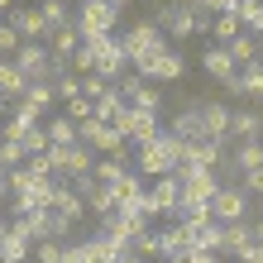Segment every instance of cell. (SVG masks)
<instances>
[{"label": "cell", "mask_w": 263, "mask_h": 263, "mask_svg": "<svg viewBox=\"0 0 263 263\" xmlns=\"http://www.w3.org/2000/svg\"><path fill=\"white\" fill-rule=\"evenodd\" d=\"M177 153H182V144L173 134H153L148 144H139V153H134V163H139V177H167V173H177Z\"/></svg>", "instance_id": "cell-1"}, {"label": "cell", "mask_w": 263, "mask_h": 263, "mask_svg": "<svg viewBox=\"0 0 263 263\" xmlns=\"http://www.w3.org/2000/svg\"><path fill=\"white\" fill-rule=\"evenodd\" d=\"M14 235H24L29 244H43V239H58L63 244L72 235V220H63L58 211H34V215H14Z\"/></svg>", "instance_id": "cell-2"}, {"label": "cell", "mask_w": 263, "mask_h": 263, "mask_svg": "<svg viewBox=\"0 0 263 263\" xmlns=\"http://www.w3.org/2000/svg\"><path fill=\"white\" fill-rule=\"evenodd\" d=\"M120 48H125V58L139 67V63H148L153 53H163L167 48V39H163V29L153 24V20H144V24H134L125 39H120Z\"/></svg>", "instance_id": "cell-3"}, {"label": "cell", "mask_w": 263, "mask_h": 263, "mask_svg": "<svg viewBox=\"0 0 263 263\" xmlns=\"http://www.w3.org/2000/svg\"><path fill=\"white\" fill-rule=\"evenodd\" d=\"M91 53H96V77H105V82H120L125 77V67H129V58H125V48H120V39L115 34H101V39H82Z\"/></svg>", "instance_id": "cell-4"}, {"label": "cell", "mask_w": 263, "mask_h": 263, "mask_svg": "<svg viewBox=\"0 0 263 263\" xmlns=\"http://www.w3.org/2000/svg\"><path fill=\"white\" fill-rule=\"evenodd\" d=\"M77 34L82 39H101V34H115L120 24V10L110 5V0H91V5H77Z\"/></svg>", "instance_id": "cell-5"}, {"label": "cell", "mask_w": 263, "mask_h": 263, "mask_svg": "<svg viewBox=\"0 0 263 263\" xmlns=\"http://www.w3.org/2000/svg\"><path fill=\"white\" fill-rule=\"evenodd\" d=\"M101 225V239H110L115 249H125V244H134V235H144L148 230V220L139 211H110L105 220H96Z\"/></svg>", "instance_id": "cell-6"}, {"label": "cell", "mask_w": 263, "mask_h": 263, "mask_svg": "<svg viewBox=\"0 0 263 263\" xmlns=\"http://www.w3.org/2000/svg\"><path fill=\"white\" fill-rule=\"evenodd\" d=\"M177 182H182V201H211L225 187L215 167H177Z\"/></svg>", "instance_id": "cell-7"}, {"label": "cell", "mask_w": 263, "mask_h": 263, "mask_svg": "<svg viewBox=\"0 0 263 263\" xmlns=\"http://www.w3.org/2000/svg\"><path fill=\"white\" fill-rule=\"evenodd\" d=\"M115 129L125 134L134 148H139V144H148L153 134H163V125H158V110H134V105H125V115L115 120Z\"/></svg>", "instance_id": "cell-8"}, {"label": "cell", "mask_w": 263, "mask_h": 263, "mask_svg": "<svg viewBox=\"0 0 263 263\" xmlns=\"http://www.w3.org/2000/svg\"><path fill=\"white\" fill-rule=\"evenodd\" d=\"M53 86L48 82H29L24 86V96L20 101H14V115H20V120H29V125H43V115H48L53 110Z\"/></svg>", "instance_id": "cell-9"}, {"label": "cell", "mask_w": 263, "mask_h": 263, "mask_svg": "<svg viewBox=\"0 0 263 263\" xmlns=\"http://www.w3.org/2000/svg\"><path fill=\"white\" fill-rule=\"evenodd\" d=\"M115 91L125 96V105H134V110H163V96H158V86L144 82L139 72H125L115 82Z\"/></svg>", "instance_id": "cell-10"}, {"label": "cell", "mask_w": 263, "mask_h": 263, "mask_svg": "<svg viewBox=\"0 0 263 263\" xmlns=\"http://www.w3.org/2000/svg\"><path fill=\"white\" fill-rule=\"evenodd\" d=\"M211 215H215V225H235L249 215V192H239V187H220L211 196Z\"/></svg>", "instance_id": "cell-11"}, {"label": "cell", "mask_w": 263, "mask_h": 263, "mask_svg": "<svg viewBox=\"0 0 263 263\" xmlns=\"http://www.w3.org/2000/svg\"><path fill=\"white\" fill-rule=\"evenodd\" d=\"M134 72L144 77V82H153V86H158V82H177V77L187 72V63H182V53H173V48H163V53H153L148 63H139Z\"/></svg>", "instance_id": "cell-12"}, {"label": "cell", "mask_w": 263, "mask_h": 263, "mask_svg": "<svg viewBox=\"0 0 263 263\" xmlns=\"http://www.w3.org/2000/svg\"><path fill=\"white\" fill-rule=\"evenodd\" d=\"M110 187V201H115V211H139V201H144V177L139 173H115V182H105ZM144 215V211H139Z\"/></svg>", "instance_id": "cell-13"}, {"label": "cell", "mask_w": 263, "mask_h": 263, "mask_svg": "<svg viewBox=\"0 0 263 263\" xmlns=\"http://www.w3.org/2000/svg\"><path fill=\"white\" fill-rule=\"evenodd\" d=\"M220 158H225L220 139H196V144H182L177 167H220Z\"/></svg>", "instance_id": "cell-14"}, {"label": "cell", "mask_w": 263, "mask_h": 263, "mask_svg": "<svg viewBox=\"0 0 263 263\" xmlns=\"http://www.w3.org/2000/svg\"><path fill=\"white\" fill-rule=\"evenodd\" d=\"M10 29L20 34V43H48V24H43L39 5H20L10 14Z\"/></svg>", "instance_id": "cell-15"}, {"label": "cell", "mask_w": 263, "mask_h": 263, "mask_svg": "<svg viewBox=\"0 0 263 263\" xmlns=\"http://www.w3.org/2000/svg\"><path fill=\"white\" fill-rule=\"evenodd\" d=\"M67 263H115V244L110 239H77L67 244Z\"/></svg>", "instance_id": "cell-16"}, {"label": "cell", "mask_w": 263, "mask_h": 263, "mask_svg": "<svg viewBox=\"0 0 263 263\" xmlns=\"http://www.w3.org/2000/svg\"><path fill=\"white\" fill-rule=\"evenodd\" d=\"M249 244H258L254 239V225H244V220H235V225H220V254H230V258H239Z\"/></svg>", "instance_id": "cell-17"}, {"label": "cell", "mask_w": 263, "mask_h": 263, "mask_svg": "<svg viewBox=\"0 0 263 263\" xmlns=\"http://www.w3.org/2000/svg\"><path fill=\"white\" fill-rule=\"evenodd\" d=\"M48 211H58V215H63V220H72V225H77V220H86V201L77 196L67 182H58V196H53V206H48Z\"/></svg>", "instance_id": "cell-18"}, {"label": "cell", "mask_w": 263, "mask_h": 263, "mask_svg": "<svg viewBox=\"0 0 263 263\" xmlns=\"http://www.w3.org/2000/svg\"><path fill=\"white\" fill-rule=\"evenodd\" d=\"M196 110H201V129H206V139H225L230 134V105L206 101V105H196Z\"/></svg>", "instance_id": "cell-19"}, {"label": "cell", "mask_w": 263, "mask_h": 263, "mask_svg": "<svg viewBox=\"0 0 263 263\" xmlns=\"http://www.w3.org/2000/svg\"><path fill=\"white\" fill-rule=\"evenodd\" d=\"M177 139V144H196V139H206V129H201V110H177V120H173V129H167Z\"/></svg>", "instance_id": "cell-20"}, {"label": "cell", "mask_w": 263, "mask_h": 263, "mask_svg": "<svg viewBox=\"0 0 263 263\" xmlns=\"http://www.w3.org/2000/svg\"><path fill=\"white\" fill-rule=\"evenodd\" d=\"M29 258H34V244L5 225V235H0V263H29Z\"/></svg>", "instance_id": "cell-21"}, {"label": "cell", "mask_w": 263, "mask_h": 263, "mask_svg": "<svg viewBox=\"0 0 263 263\" xmlns=\"http://www.w3.org/2000/svg\"><path fill=\"white\" fill-rule=\"evenodd\" d=\"M120 115H125V96H120L115 86L105 91V96H96V101H91V120H101V125H115Z\"/></svg>", "instance_id": "cell-22"}, {"label": "cell", "mask_w": 263, "mask_h": 263, "mask_svg": "<svg viewBox=\"0 0 263 263\" xmlns=\"http://www.w3.org/2000/svg\"><path fill=\"white\" fill-rule=\"evenodd\" d=\"M24 86H29V82H24V72L14 67L10 58H0V101H10V105H14V101L24 96Z\"/></svg>", "instance_id": "cell-23"}, {"label": "cell", "mask_w": 263, "mask_h": 263, "mask_svg": "<svg viewBox=\"0 0 263 263\" xmlns=\"http://www.w3.org/2000/svg\"><path fill=\"white\" fill-rule=\"evenodd\" d=\"M39 14H43V24H48V34L53 29H72V0H39Z\"/></svg>", "instance_id": "cell-24"}, {"label": "cell", "mask_w": 263, "mask_h": 263, "mask_svg": "<svg viewBox=\"0 0 263 263\" xmlns=\"http://www.w3.org/2000/svg\"><path fill=\"white\" fill-rule=\"evenodd\" d=\"M201 67H206V72L215 77V82H225V86H230V82H235V77H239V67H235V58H230L225 48H211L206 58H201Z\"/></svg>", "instance_id": "cell-25"}, {"label": "cell", "mask_w": 263, "mask_h": 263, "mask_svg": "<svg viewBox=\"0 0 263 263\" xmlns=\"http://www.w3.org/2000/svg\"><path fill=\"white\" fill-rule=\"evenodd\" d=\"M225 53L235 58V67H249V63H263V43H258V34H239V39L230 43Z\"/></svg>", "instance_id": "cell-26"}, {"label": "cell", "mask_w": 263, "mask_h": 263, "mask_svg": "<svg viewBox=\"0 0 263 263\" xmlns=\"http://www.w3.org/2000/svg\"><path fill=\"white\" fill-rule=\"evenodd\" d=\"M239 34H244L239 14H211V39H215V48H230Z\"/></svg>", "instance_id": "cell-27"}, {"label": "cell", "mask_w": 263, "mask_h": 263, "mask_svg": "<svg viewBox=\"0 0 263 263\" xmlns=\"http://www.w3.org/2000/svg\"><path fill=\"white\" fill-rule=\"evenodd\" d=\"M77 48H82V34H77V24H72V29H53V34H48V53L58 58V63H67Z\"/></svg>", "instance_id": "cell-28"}, {"label": "cell", "mask_w": 263, "mask_h": 263, "mask_svg": "<svg viewBox=\"0 0 263 263\" xmlns=\"http://www.w3.org/2000/svg\"><path fill=\"white\" fill-rule=\"evenodd\" d=\"M129 249L144 258V263H148V258H158V263L167 258V249H163V230H153V225L144 230V235H134V244H129Z\"/></svg>", "instance_id": "cell-29"}, {"label": "cell", "mask_w": 263, "mask_h": 263, "mask_svg": "<svg viewBox=\"0 0 263 263\" xmlns=\"http://www.w3.org/2000/svg\"><path fill=\"white\" fill-rule=\"evenodd\" d=\"M230 134H235L239 144H244V139H258L263 134V115H254V110H230Z\"/></svg>", "instance_id": "cell-30"}, {"label": "cell", "mask_w": 263, "mask_h": 263, "mask_svg": "<svg viewBox=\"0 0 263 263\" xmlns=\"http://www.w3.org/2000/svg\"><path fill=\"white\" fill-rule=\"evenodd\" d=\"M43 134H48V144H53V148H67V144H77V125H72L67 115L43 120Z\"/></svg>", "instance_id": "cell-31"}, {"label": "cell", "mask_w": 263, "mask_h": 263, "mask_svg": "<svg viewBox=\"0 0 263 263\" xmlns=\"http://www.w3.org/2000/svg\"><path fill=\"white\" fill-rule=\"evenodd\" d=\"M235 173H254V167H263V139H244V144L235 148Z\"/></svg>", "instance_id": "cell-32"}, {"label": "cell", "mask_w": 263, "mask_h": 263, "mask_svg": "<svg viewBox=\"0 0 263 263\" xmlns=\"http://www.w3.org/2000/svg\"><path fill=\"white\" fill-rule=\"evenodd\" d=\"M163 249H167V254H182V249H192V225L173 220V225L163 230Z\"/></svg>", "instance_id": "cell-33"}, {"label": "cell", "mask_w": 263, "mask_h": 263, "mask_svg": "<svg viewBox=\"0 0 263 263\" xmlns=\"http://www.w3.org/2000/svg\"><path fill=\"white\" fill-rule=\"evenodd\" d=\"M239 24H244V34H263V0H239Z\"/></svg>", "instance_id": "cell-34"}, {"label": "cell", "mask_w": 263, "mask_h": 263, "mask_svg": "<svg viewBox=\"0 0 263 263\" xmlns=\"http://www.w3.org/2000/svg\"><path fill=\"white\" fill-rule=\"evenodd\" d=\"M239 91H249L254 101H263V63H249V67H239Z\"/></svg>", "instance_id": "cell-35"}, {"label": "cell", "mask_w": 263, "mask_h": 263, "mask_svg": "<svg viewBox=\"0 0 263 263\" xmlns=\"http://www.w3.org/2000/svg\"><path fill=\"white\" fill-rule=\"evenodd\" d=\"M29 263H67V244L43 239V244H34V258H29Z\"/></svg>", "instance_id": "cell-36"}, {"label": "cell", "mask_w": 263, "mask_h": 263, "mask_svg": "<svg viewBox=\"0 0 263 263\" xmlns=\"http://www.w3.org/2000/svg\"><path fill=\"white\" fill-rule=\"evenodd\" d=\"M34 182H39V177H34V173H29V167L20 163V167H10V173H5V192H14V196H24L29 187H34Z\"/></svg>", "instance_id": "cell-37"}, {"label": "cell", "mask_w": 263, "mask_h": 263, "mask_svg": "<svg viewBox=\"0 0 263 263\" xmlns=\"http://www.w3.org/2000/svg\"><path fill=\"white\" fill-rule=\"evenodd\" d=\"M192 249H211V254H220V225H201V230H192Z\"/></svg>", "instance_id": "cell-38"}, {"label": "cell", "mask_w": 263, "mask_h": 263, "mask_svg": "<svg viewBox=\"0 0 263 263\" xmlns=\"http://www.w3.org/2000/svg\"><path fill=\"white\" fill-rule=\"evenodd\" d=\"M20 148H24V158H34V153L48 148V134H43V125H29V129H24V139H20Z\"/></svg>", "instance_id": "cell-39"}, {"label": "cell", "mask_w": 263, "mask_h": 263, "mask_svg": "<svg viewBox=\"0 0 263 263\" xmlns=\"http://www.w3.org/2000/svg\"><path fill=\"white\" fill-rule=\"evenodd\" d=\"M24 129H29V120H20V115L0 120V144H20V139H24Z\"/></svg>", "instance_id": "cell-40"}, {"label": "cell", "mask_w": 263, "mask_h": 263, "mask_svg": "<svg viewBox=\"0 0 263 263\" xmlns=\"http://www.w3.org/2000/svg\"><path fill=\"white\" fill-rule=\"evenodd\" d=\"M163 263H220V254H211V249H182V254H167Z\"/></svg>", "instance_id": "cell-41"}, {"label": "cell", "mask_w": 263, "mask_h": 263, "mask_svg": "<svg viewBox=\"0 0 263 263\" xmlns=\"http://www.w3.org/2000/svg\"><path fill=\"white\" fill-rule=\"evenodd\" d=\"M77 86H82L86 101H96V96H105V91H110V82H105V77H96V72H91V77H77Z\"/></svg>", "instance_id": "cell-42"}, {"label": "cell", "mask_w": 263, "mask_h": 263, "mask_svg": "<svg viewBox=\"0 0 263 263\" xmlns=\"http://www.w3.org/2000/svg\"><path fill=\"white\" fill-rule=\"evenodd\" d=\"M115 173H125V163H115V158H101L96 167H91V177H96V182H115Z\"/></svg>", "instance_id": "cell-43"}, {"label": "cell", "mask_w": 263, "mask_h": 263, "mask_svg": "<svg viewBox=\"0 0 263 263\" xmlns=\"http://www.w3.org/2000/svg\"><path fill=\"white\" fill-rule=\"evenodd\" d=\"M72 125H82V120H91V101L86 96H77V101H67V110H63Z\"/></svg>", "instance_id": "cell-44"}, {"label": "cell", "mask_w": 263, "mask_h": 263, "mask_svg": "<svg viewBox=\"0 0 263 263\" xmlns=\"http://www.w3.org/2000/svg\"><path fill=\"white\" fill-rule=\"evenodd\" d=\"M14 53H20V34L10 24H0V58H14Z\"/></svg>", "instance_id": "cell-45"}, {"label": "cell", "mask_w": 263, "mask_h": 263, "mask_svg": "<svg viewBox=\"0 0 263 263\" xmlns=\"http://www.w3.org/2000/svg\"><path fill=\"white\" fill-rule=\"evenodd\" d=\"M24 163V148L20 144H0V167H5V173H10V167H20Z\"/></svg>", "instance_id": "cell-46"}, {"label": "cell", "mask_w": 263, "mask_h": 263, "mask_svg": "<svg viewBox=\"0 0 263 263\" xmlns=\"http://www.w3.org/2000/svg\"><path fill=\"white\" fill-rule=\"evenodd\" d=\"M239 182H244L239 192H254V196H263V167H254V173H239Z\"/></svg>", "instance_id": "cell-47"}, {"label": "cell", "mask_w": 263, "mask_h": 263, "mask_svg": "<svg viewBox=\"0 0 263 263\" xmlns=\"http://www.w3.org/2000/svg\"><path fill=\"white\" fill-rule=\"evenodd\" d=\"M239 263H263V244H249V249L239 254Z\"/></svg>", "instance_id": "cell-48"}, {"label": "cell", "mask_w": 263, "mask_h": 263, "mask_svg": "<svg viewBox=\"0 0 263 263\" xmlns=\"http://www.w3.org/2000/svg\"><path fill=\"white\" fill-rule=\"evenodd\" d=\"M115 263H144V258H139V254L129 249V244H125V249H115Z\"/></svg>", "instance_id": "cell-49"}, {"label": "cell", "mask_w": 263, "mask_h": 263, "mask_svg": "<svg viewBox=\"0 0 263 263\" xmlns=\"http://www.w3.org/2000/svg\"><path fill=\"white\" fill-rule=\"evenodd\" d=\"M254 239H258V244H263V220H258V225H254Z\"/></svg>", "instance_id": "cell-50"}, {"label": "cell", "mask_w": 263, "mask_h": 263, "mask_svg": "<svg viewBox=\"0 0 263 263\" xmlns=\"http://www.w3.org/2000/svg\"><path fill=\"white\" fill-rule=\"evenodd\" d=\"M110 5H115V10H125V5H129V0H110Z\"/></svg>", "instance_id": "cell-51"}, {"label": "cell", "mask_w": 263, "mask_h": 263, "mask_svg": "<svg viewBox=\"0 0 263 263\" xmlns=\"http://www.w3.org/2000/svg\"><path fill=\"white\" fill-rule=\"evenodd\" d=\"M0 10H14V0H0Z\"/></svg>", "instance_id": "cell-52"}, {"label": "cell", "mask_w": 263, "mask_h": 263, "mask_svg": "<svg viewBox=\"0 0 263 263\" xmlns=\"http://www.w3.org/2000/svg\"><path fill=\"white\" fill-rule=\"evenodd\" d=\"M77 5H91V0H77Z\"/></svg>", "instance_id": "cell-53"}, {"label": "cell", "mask_w": 263, "mask_h": 263, "mask_svg": "<svg viewBox=\"0 0 263 263\" xmlns=\"http://www.w3.org/2000/svg\"><path fill=\"white\" fill-rule=\"evenodd\" d=\"M0 115H5V101H0Z\"/></svg>", "instance_id": "cell-54"}, {"label": "cell", "mask_w": 263, "mask_h": 263, "mask_svg": "<svg viewBox=\"0 0 263 263\" xmlns=\"http://www.w3.org/2000/svg\"><path fill=\"white\" fill-rule=\"evenodd\" d=\"M0 235H5V225H0Z\"/></svg>", "instance_id": "cell-55"}, {"label": "cell", "mask_w": 263, "mask_h": 263, "mask_svg": "<svg viewBox=\"0 0 263 263\" xmlns=\"http://www.w3.org/2000/svg\"><path fill=\"white\" fill-rule=\"evenodd\" d=\"M258 43H263V34H258Z\"/></svg>", "instance_id": "cell-56"}, {"label": "cell", "mask_w": 263, "mask_h": 263, "mask_svg": "<svg viewBox=\"0 0 263 263\" xmlns=\"http://www.w3.org/2000/svg\"><path fill=\"white\" fill-rule=\"evenodd\" d=\"M0 201H5V196H0Z\"/></svg>", "instance_id": "cell-57"}]
</instances>
